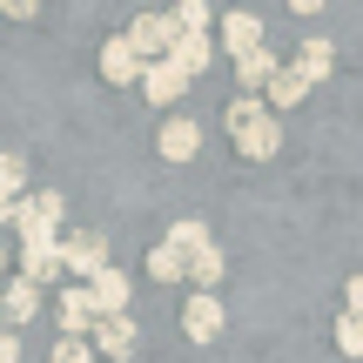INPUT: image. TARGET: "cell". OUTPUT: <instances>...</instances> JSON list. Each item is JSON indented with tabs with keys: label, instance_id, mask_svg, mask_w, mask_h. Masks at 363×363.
<instances>
[{
	"label": "cell",
	"instance_id": "8fae6325",
	"mask_svg": "<svg viewBox=\"0 0 363 363\" xmlns=\"http://www.w3.org/2000/svg\"><path fill=\"white\" fill-rule=\"evenodd\" d=\"M222 48L242 61V54H262V21L256 13H222Z\"/></svg>",
	"mask_w": 363,
	"mask_h": 363
},
{
	"label": "cell",
	"instance_id": "d4e9b609",
	"mask_svg": "<svg viewBox=\"0 0 363 363\" xmlns=\"http://www.w3.org/2000/svg\"><path fill=\"white\" fill-rule=\"evenodd\" d=\"M0 363H21V337H13L7 323H0Z\"/></svg>",
	"mask_w": 363,
	"mask_h": 363
},
{
	"label": "cell",
	"instance_id": "4fadbf2b",
	"mask_svg": "<svg viewBox=\"0 0 363 363\" xmlns=\"http://www.w3.org/2000/svg\"><path fill=\"white\" fill-rule=\"evenodd\" d=\"M276 67H283V61H276L269 48H262V54H242V61H235V88L262 101V88H269V74H276Z\"/></svg>",
	"mask_w": 363,
	"mask_h": 363
},
{
	"label": "cell",
	"instance_id": "8992f818",
	"mask_svg": "<svg viewBox=\"0 0 363 363\" xmlns=\"http://www.w3.org/2000/svg\"><path fill=\"white\" fill-rule=\"evenodd\" d=\"M222 323H229V316H222V303H216V296H202V289L182 303V330H189V343H216V337H222Z\"/></svg>",
	"mask_w": 363,
	"mask_h": 363
},
{
	"label": "cell",
	"instance_id": "3957f363",
	"mask_svg": "<svg viewBox=\"0 0 363 363\" xmlns=\"http://www.w3.org/2000/svg\"><path fill=\"white\" fill-rule=\"evenodd\" d=\"M61 208H67V202H61L54 189H40V195H21V202H13V222H7V229L21 235V242H34V235H54Z\"/></svg>",
	"mask_w": 363,
	"mask_h": 363
},
{
	"label": "cell",
	"instance_id": "7c38bea8",
	"mask_svg": "<svg viewBox=\"0 0 363 363\" xmlns=\"http://www.w3.org/2000/svg\"><path fill=\"white\" fill-rule=\"evenodd\" d=\"M182 88H189V74H182L175 61H148L142 67V94H148V101H175Z\"/></svg>",
	"mask_w": 363,
	"mask_h": 363
},
{
	"label": "cell",
	"instance_id": "484cf974",
	"mask_svg": "<svg viewBox=\"0 0 363 363\" xmlns=\"http://www.w3.org/2000/svg\"><path fill=\"white\" fill-rule=\"evenodd\" d=\"M343 316H363V276H350V310Z\"/></svg>",
	"mask_w": 363,
	"mask_h": 363
},
{
	"label": "cell",
	"instance_id": "5bb4252c",
	"mask_svg": "<svg viewBox=\"0 0 363 363\" xmlns=\"http://www.w3.org/2000/svg\"><path fill=\"white\" fill-rule=\"evenodd\" d=\"M101 81H115V88H121V81H142V61H135V48L121 34L101 48Z\"/></svg>",
	"mask_w": 363,
	"mask_h": 363
},
{
	"label": "cell",
	"instance_id": "4316f807",
	"mask_svg": "<svg viewBox=\"0 0 363 363\" xmlns=\"http://www.w3.org/2000/svg\"><path fill=\"white\" fill-rule=\"evenodd\" d=\"M7 222H13V202H7V195H0V229H7Z\"/></svg>",
	"mask_w": 363,
	"mask_h": 363
},
{
	"label": "cell",
	"instance_id": "2e32d148",
	"mask_svg": "<svg viewBox=\"0 0 363 363\" xmlns=\"http://www.w3.org/2000/svg\"><path fill=\"white\" fill-rule=\"evenodd\" d=\"M88 323H94L88 289H61V330H67V337H88Z\"/></svg>",
	"mask_w": 363,
	"mask_h": 363
},
{
	"label": "cell",
	"instance_id": "7a4b0ae2",
	"mask_svg": "<svg viewBox=\"0 0 363 363\" xmlns=\"http://www.w3.org/2000/svg\"><path fill=\"white\" fill-rule=\"evenodd\" d=\"M175 34H182V27L169 21V13H142V21H128V34H121V40H128V48H135V61H169V54H175Z\"/></svg>",
	"mask_w": 363,
	"mask_h": 363
},
{
	"label": "cell",
	"instance_id": "83f0119b",
	"mask_svg": "<svg viewBox=\"0 0 363 363\" xmlns=\"http://www.w3.org/2000/svg\"><path fill=\"white\" fill-rule=\"evenodd\" d=\"M0 283H7V249H0Z\"/></svg>",
	"mask_w": 363,
	"mask_h": 363
},
{
	"label": "cell",
	"instance_id": "9c48e42d",
	"mask_svg": "<svg viewBox=\"0 0 363 363\" xmlns=\"http://www.w3.org/2000/svg\"><path fill=\"white\" fill-rule=\"evenodd\" d=\"M67 262H61V242L54 235H34V242H21V276L27 283H54Z\"/></svg>",
	"mask_w": 363,
	"mask_h": 363
},
{
	"label": "cell",
	"instance_id": "7402d4cb",
	"mask_svg": "<svg viewBox=\"0 0 363 363\" xmlns=\"http://www.w3.org/2000/svg\"><path fill=\"white\" fill-rule=\"evenodd\" d=\"M0 195H7V202H21V195H27V162L21 155H0Z\"/></svg>",
	"mask_w": 363,
	"mask_h": 363
},
{
	"label": "cell",
	"instance_id": "cb8c5ba5",
	"mask_svg": "<svg viewBox=\"0 0 363 363\" xmlns=\"http://www.w3.org/2000/svg\"><path fill=\"white\" fill-rule=\"evenodd\" d=\"M48 363H94V350H88V337H61Z\"/></svg>",
	"mask_w": 363,
	"mask_h": 363
},
{
	"label": "cell",
	"instance_id": "ffe728a7",
	"mask_svg": "<svg viewBox=\"0 0 363 363\" xmlns=\"http://www.w3.org/2000/svg\"><path fill=\"white\" fill-rule=\"evenodd\" d=\"M189 283H202V296H208V289L222 283V249H216V242H208V249H195V256H189Z\"/></svg>",
	"mask_w": 363,
	"mask_h": 363
},
{
	"label": "cell",
	"instance_id": "ac0fdd59",
	"mask_svg": "<svg viewBox=\"0 0 363 363\" xmlns=\"http://www.w3.org/2000/svg\"><path fill=\"white\" fill-rule=\"evenodd\" d=\"M262 94H269L276 108H296L303 94H310V81H303L296 67H276V74H269V88H262Z\"/></svg>",
	"mask_w": 363,
	"mask_h": 363
},
{
	"label": "cell",
	"instance_id": "6da1fadb",
	"mask_svg": "<svg viewBox=\"0 0 363 363\" xmlns=\"http://www.w3.org/2000/svg\"><path fill=\"white\" fill-rule=\"evenodd\" d=\"M229 128H235V148H242L249 162H269L276 148H283V128H276V115L256 101V94H242V101L229 108Z\"/></svg>",
	"mask_w": 363,
	"mask_h": 363
},
{
	"label": "cell",
	"instance_id": "5b68a950",
	"mask_svg": "<svg viewBox=\"0 0 363 363\" xmlns=\"http://www.w3.org/2000/svg\"><path fill=\"white\" fill-rule=\"evenodd\" d=\"M135 343H142V330H135V316H94V337H88V350H101V357H135Z\"/></svg>",
	"mask_w": 363,
	"mask_h": 363
},
{
	"label": "cell",
	"instance_id": "277c9868",
	"mask_svg": "<svg viewBox=\"0 0 363 363\" xmlns=\"http://www.w3.org/2000/svg\"><path fill=\"white\" fill-rule=\"evenodd\" d=\"M81 289H88L94 316H128V296H135V289H128V276H121L115 262H108L101 276H88V283H81Z\"/></svg>",
	"mask_w": 363,
	"mask_h": 363
},
{
	"label": "cell",
	"instance_id": "44dd1931",
	"mask_svg": "<svg viewBox=\"0 0 363 363\" xmlns=\"http://www.w3.org/2000/svg\"><path fill=\"white\" fill-rule=\"evenodd\" d=\"M162 242H169L175 256H195V249H208V229H202V222H175V229L162 235Z\"/></svg>",
	"mask_w": 363,
	"mask_h": 363
},
{
	"label": "cell",
	"instance_id": "9a60e30c",
	"mask_svg": "<svg viewBox=\"0 0 363 363\" xmlns=\"http://www.w3.org/2000/svg\"><path fill=\"white\" fill-rule=\"evenodd\" d=\"M208 54H216V40H208V34H175V54H169V61L195 81V74L208 67Z\"/></svg>",
	"mask_w": 363,
	"mask_h": 363
},
{
	"label": "cell",
	"instance_id": "d6986e66",
	"mask_svg": "<svg viewBox=\"0 0 363 363\" xmlns=\"http://www.w3.org/2000/svg\"><path fill=\"white\" fill-rule=\"evenodd\" d=\"M148 276H155V283H182V276H189V256H175L169 242H155L148 249Z\"/></svg>",
	"mask_w": 363,
	"mask_h": 363
},
{
	"label": "cell",
	"instance_id": "603a6c76",
	"mask_svg": "<svg viewBox=\"0 0 363 363\" xmlns=\"http://www.w3.org/2000/svg\"><path fill=\"white\" fill-rule=\"evenodd\" d=\"M337 350L343 357H363V316H343V323H337Z\"/></svg>",
	"mask_w": 363,
	"mask_h": 363
},
{
	"label": "cell",
	"instance_id": "52a82bcc",
	"mask_svg": "<svg viewBox=\"0 0 363 363\" xmlns=\"http://www.w3.org/2000/svg\"><path fill=\"white\" fill-rule=\"evenodd\" d=\"M155 148H162V162H195V148H202V121L169 115V121H162V135H155Z\"/></svg>",
	"mask_w": 363,
	"mask_h": 363
},
{
	"label": "cell",
	"instance_id": "ba28073f",
	"mask_svg": "<svg viewBox=\"0 0 363 363\" xmlns=\"http://www.w3.org/2000/svg\"><path fill=\"white\" fill-rule=\"evenodd\" d=\"M61 262L81 276V283L101 276V269H108V235H67V242H61Z\"/></svg>",
	"mask_w": 363,
	"mask_h": 363
},
{
	"label": "cell",
	"instance_id": "30bf717a",
	"mask_svg": "<svg viewBox=\"0 0 363 363\" xmlns=\"http://www.w3.org/2000/svg\"><path fill=\"white\" fill-rule=\"evenodd\" d=\"M0 316H7V330H13V323H27V316H40V283H27V276H7V283H0Z\"/></svg>",
	"mask_w": 363,
	"mask_h": 363
},
{
	"label": "cell",
	"instance_id": "e0dca14e",
	"mask_svg": "<svg viewBox=\"0 0 363 363\" xmlns=\"http://www.w3.org/2000/svg\"><path fill=\"white\" fill-rule=\"evenodd\" d=\"M330 67H337V48H330V40H303V54H296V74L310 81V88L330 74Z\"/></svg>",
	"mask_w": 363,
	"mask_h": 363
}]
</instances>
